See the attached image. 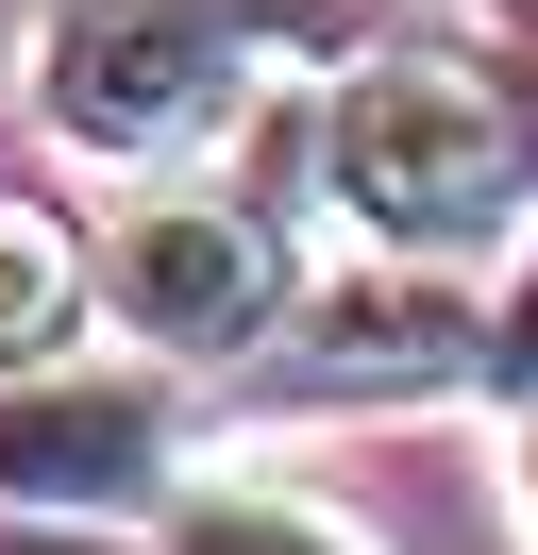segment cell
I'll list each match as a JSON object with an SVG mask.
<instances>
[{"instance_id": "6da1fadb", "label": "cell", "mask_w": 538, "mask_h": 555, "mask_svg": "<svg viewBox=\"0 0 538 555\" xmlns=\"http://www.w3.org/2000/svg\"><path fill=\"white\" fill-rule=\"evenodd\" d=\"M320 203L354 219L370 253H488L504 219H522V102H504L488 68H454V51L421 35H370L336 51V102H320Z\"/></svg>"}, {"instance_id": "7a4b0ae2", "label": "cell", "mask_w": 538, "mask_h": 555, "mask_svg": "<svg viewBox=\"0 0 538 555\" xmlns=\"http://www.w3.org/2000/svg\"><path fill=\"white\" fill-rule=\"evenodd\" d=\"M235 0H51L34 17V118L85 169H168L235 118Z\"/></svg>"}, {"instance_id": "3957f363", "label": "cell", "mask_w": 538, "mask_h": 555, "mask_svg": "<svg viewBox=\"0 0 538 555\" xmlns=\"http://www.w3.org/2000/svg\"><path fill=\"white\" fill-rule=\"evenodd\" d=\"M185 472V353H34L0 371V521H134Z\"/></svg>"}, {"instance_id": "277c9868", "label": "cell", "mask_w": 538, "mask_h": 555, "mask_svg": "<svg viewBox=\"0 0 538 555\" xmlns=\"http://www.w3.org/2000/svg\"><path fill=\"white\" fill-rule=\"evenodd\" d=\"M101 304H118V337L152 353H235L286 320V236H269L235 185H152V203H118V236H101Z\"/></svg>"}, {"instance_id": "5b68a950", "label": "cell", "mask_w": 538, "mask_h": 555, "mask_svg": "<svg viewBox=\"0 0 538 555\" xmlns=\"http://www.w3.org/2000/svg\"><path fill=\"white\" fill-rule=\"evenodd\" d=\"M101 304V236H67V219L0 203V371H34V353H67Z\"/></svg>"}, {"instance_id": "8992f818", "label": "cell", "mask_w": 538, "mask_h": 555, "mask_svg": "<svg viewBox=\"0 0 538 555\" xmlns=\"http://www.w3.org/2000/svg\"><path fill=\"white\" fill-rule=\"evenodd\" d=\"M168 555H387V539L354 505H320V488H185Z\"/></svg>"}, {"instance_id": "52a82bcc", "label": "cell", "mask_w": 538, "mask_h": 555, "mask_svg": "<svg viewBox=\"0 0 538 555\" xmlns=\"http://www.w3.org/2000/svg\"><path fill=\"white\" fill-rule=\"evenodd\" d=\"M488 387H522V404H538V236H522V270L488 286Z\"/></svg>"}, {"instance_id": "ba28073f", "label": "cell", "mask_w": 538, "mask_h": 555, "mask_svg": "<svg viewBox=\"0 0 538 555\" xmlns=\"http://www.w3.org/2000/svg\"><path fill=\"white\" fill-rule=\"evenodd\" d=\"M34 555H118V521H34ZM168 555V539H152Z\"/></svg>"}, {"instance_id": "9c48e42d", "label": "cell", "mask_w": 538, "mask_h": 555, "mask_svg": "<svg viewBox=\"0 0 538 555\" xmlns=\"http://www.w3.org/2000/svg\"><path fill=\"white\" fill-rule=\"evenodd\" d=\"M522 521H538V421H522Z\"/></svg>"}, {"instance_id": "30bf717a", "label": "cell", "mask_w": 538, "mask_h": 555, "mask_svg": "<svg viewBox=\"0 0 538 555\" xmlns=\"http://www.w3.org/2000/svg\"><path fill=\"white\" fill-rule=\"evenodd\" d=\"M235 17H303V0H235Z\"/></svg>"}]
</instances>
